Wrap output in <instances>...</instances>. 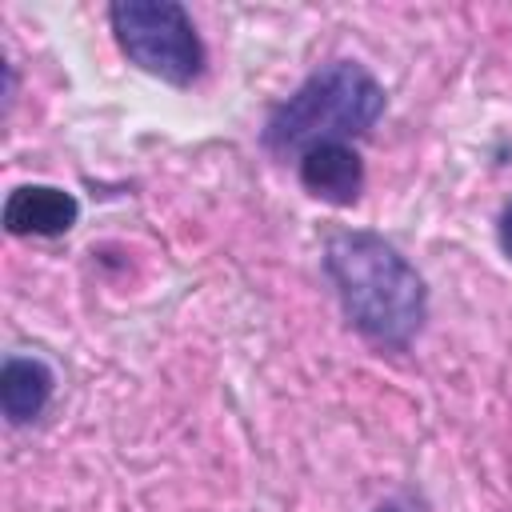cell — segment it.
<instances>
[{"instance_id":"6","label":"cell","mask_w":512,"mask_h":512,"mask_svg":"<svg viewBox=\"0 0 512 512\" xmlns=\"http://www.w3.org/2000/svg\"><path fill=\"white\" fill-rule=\"evenodd\" d=\"M56 376L44 360L36 356H8L0 368V408L8 416V424H28L36 420L48 400H52Z\"/></svg>"},{"instance_id":"8","label":"cell","mask_w":512,"mask_h":512,"mask_svg":"<svg viewBox=\"0 0 512 512\" xmlns=\"http://www.w3.org/2000/svg\"><path fill=\"white\" fill-rule=\"evenodd\" d=\"M376 512H400V508H392V504H384V508H376Z\"/></svg>"},{"instance_id":"7","label":"cell","mask_w":512,"mask_h":512,"mask_svg":"<svg viewBox=\"0 0 512 512\" xmlns=\"http://www.w3.org/2000/svg\"><path fill=\"white\" fill-rule=\"evenodd\" d=\"M496 240H500V252L512 260V204L500 212V224H496Z\"/></svg>"},{"instance_id":"4","label":"cell","mask_w":512,"mask_h":512,"mask_svg":"<svg viewBox=\"0 0 512 512\" xmlns=\"http://www.w3.org/2000/svg\"><path fill=\"white\" fill-rule=\"evenodd\" d=\"M296 172H300V184H304L308 196H316L324 204H336V208L356 204L360 192H364V160L344 140L308 148L296 160Z\"/></svg>"},{"instance_id":"2","label":"cell","mask_w":512,"mask_h":512,"mask_svg":"<svg viewBox=\"0 0 512 512\" xmlns=\"http://www.w3.org/2000/svg\"><path fill=\"white\" fill-rule=\"evenodd\" d=\"M384 84L356 60H332L316 68L288 100H280L260 132L272 156H304L316 144L352 140L372 132L384 116Z\"/></svg>"},{"instance_id":"5","label":"cell","mask_w":512,"mask_h":512,"mask_svg":"<svg viewBox=\"0 0 512 512\" xmlns=\"http://www.w3.org/2000/svg\"><path fill=\"white\" fill-rule=\"evenodd\" d=\"M80 220V200L56 184H20L4 200V228L12 236H64Z\"/></svg>"},{"instance_id":"3","label":"cell","mask_w":512,"mask_h":512,"mask_svg":"<svg viewBox=\"0 0 512 512\" xmlns=\"http://www.w3.org/2000/svg\"><path fill=\"white\" fill-rule=\"evenodd\" d=\"M120 52L148 76L188 88L204 72V44L184 4L176 0H116L108 8Z\"/></svg>"},{"instance_id":"1","label":"cell","mask_w":512,"mask_h":512,"mask_svg":"<svg viewBox=\"0 0 512 512\" xmlns=\"http://www.w3.org/2000/svg\"><path fill=\"white\" fill-rule=\"evenodd\" d=\"M324 272L340 296L348 324L364 340L400 352L424 328L428 284L384 236L364 228L332 232L324 244Z\"/></svg>"}]
</instances>
